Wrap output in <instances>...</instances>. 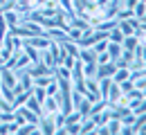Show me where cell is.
Returning a JSON list of instances; mask_svg holds the SVG:
<instances>
[{
    "mask_svg": "<svg viewBox=\"0 0 146 135\" xmlns=\"http://www.w3.org/2000/svg\"><path fill=\"white\" fill-rule=\"evenodd\" d=\"M115 70H117V63H115V61L97 63V72H94V79H112Z\"/></svg>",
    "mask_w": 146,
    "mask_h": 135,
    "instance_id": "1",
    "label": "cell"
},
{
    "mask_svg": "<svg viewBox=\"0 0 146 135\" xmlns=\"http://www.w3.org/2000/svg\"><path fill=\"white\" fill-rule=\"evenodd\" d=\"M40 106H43V115H56V113L61 110L58 95H56V97H45V101H43Z\"/></svg>",
    "mask_w": 146,
    "mask_h": 135,
    "instance_id": "2",
    "label": "cell"
},
{
    "mask_svg": "<svg viewBox=\"0 0 146 135\" xmlns=\"http://www.w3.org/2000/svg\"><path fill=\"white\" fill-rule=\"evenodd\" d=\"M106 52H108V57L112 59V61H117V59L121 57L124 47H121V43H112V41H108V47H106Z\"/></svg>",
    "mask_w": 146,
    "mask_h": 135,
    "instance_id": "3",
    "label": "cell"
},
{
    "mask_svg": "<svg viewBox=\"0 0 146 135\" xmlns=\"http://www.w3.org/2000/svg\"><path fill=\"white\" fill-rule=\"evenodd\" d=\"M130 79V68H119L117 65V70H115V74H112V81L115 83H121V81H126Z\"/></svg>",
    "mask_w": 146,
    "mask_h": 135,
    "instance_id": "4",
    "label": "cell"
},
{
    "mask_svg": "<svg viewBox=\"0 0 146 135\" xmlns=\"http://www.w3.org/2000/svg\"><path fill=\"white\" fill-rule=\"evenodd\" d=\"M25 106L29 108V110H34V113H38V115H43V106H40V101H38L36 97H34V92L29 95V99L25 101Z\"/></svg>",
    "mask_w": 146,
    "mask_h": 135,
    "instance_id": "5",
    "label": "cell"
},
{
    "mask_svg": "<svg viewBox=\"0 0 146 135\" xmlns=\"http://www.w3.org/2000/svg\"><path fill=\"white\" fill-rule=\"evenodd\" d=\"M94 128H97V124L92 122L90 117H83V119H81V128H79V133H94Z\"/></svg>",
    "mask_w": 146,
    "mask_h": 135,
    "instance_id": "6",
    "label": "cell"
},
{
    "mask_svg": "<svg viewBox=\"0 0 146 135\" xmlns=\"http://www.w3.org/2000/svg\"><path fill=\"white\" fill-rule=\"evenodd\" d=\"M106 128H108V135H115L121 131V122L117 119V117H112V119H108L106 122Z\"/></svg>",
    "mask_w": 146,
    "mask_h": 135,
    "instance_id": "7",
    "label": "cell"
},
{
    "mask_svg": "<svg viewBox=\"0 0 146 135\" xmlns=\"http://www.w3.org/2000/svg\"><path fill=\"white\" fill-rule=\"evenodd\" d=\"M108 41H112V43H121V41H124V32L115 25V27L108 32Z\"/></svg>",
    "mask_w": 146,
    "mask_h": 135,
    "instance_id": "8",
    "label": "cell"
},
{
    "mask_svg": "<svg viewBox=\"0 0 146 135\" xmlns=\"http://www.w3.org/2000/svg\"><path fill=\"white\" fill-rule=\"evenodd\" d=\"M45 92H47V97H56V95H58V79H56V77L45 86Z\"/></svg>",
    "mask_w": 146,
    "mask_h": 135,
    "instance_id": "9",
    "label": "cell"
},
{
    "mask_svg": "<svg viewBox=\"0 0 146 135\" xmlns=\"http://www.w3.org/2000/svg\"><path fill=\"white\" fill-rule=\"evenodd\" d=\"M144 14H146V2H135V7H133V16H137V18L142 20L144 18Z\"/></svg>",
    "mask_w": 146,
    "mask_h": 135,
    "instance_id": "10",
    "label": "cell"
},
{
    "mask_svg": "<svg viewBox=\"0 0 146 135\" xmlns=\"http://www.w3.org/2000/svg\"><path fill=\"white\" fill-rule=\"evenodd\" d=\"M106 47H108V39H99L94 45H92V50L99 54V52H106Z\"/></svg>",
    "mask_w": 146,
    "mask_h": 135,
    "instance_id": "11",
    "label": "cell"
},
{
    "mask_svg": "<svg viewBox=\"0 0 146 135\" xmlns=\"http://www.w3.org/2000/svg\"><path fill=\"white\" fill-rule=\"evenodd\" d=\"M86 7H88V0H72V9H74V14H81Z\"/></svg>",
    "mask_w": 146,
    "mask_h": 135,
    "instance_id": "12",
    "label": "cell"
},
{
    "mask_svg": "<svg viewBox=\"0 0 146 135\" xmlns=\"http://www.w3.org/2000/svg\"><path fill=\"white\" fill-rule=\"evenodd\" d=\"M137 133H146V122L142 124V126H139V128H137Z\"/></svg>",
    "mask_w": 146,
    "mask_h": 135,
    "instance_id": "13",
    "label": "cell"
},
{
    "mask_svg": "<svg viewBox=\"0 0 146 135\" xmlns=\"http://www.w3.org/2000/svg\"><path fill=\"white\" fill-rule=\"evenodd\" d=\"M2 65H5V59H2V54H0V68H2Z\"/></svg>",
    "mask_w": 146,
    "mask_h": 135,
    "instance_id": "14",
    "label": "cell"
},
{
    "mask_svg": "<svg viewBox=\"0 0 146 135\" xmlns=\"http://www.w3.org/2000/svg\"><path fill=\"white\" fill-rule=\"evenodd\" d=\"M142 20H146V14H144V18H142Z\"/></svg>",
    "mask_w": 146,
    "mask_h": 135,
    "instance_id": "15",
    "label": "cell"
}]
</instances>
